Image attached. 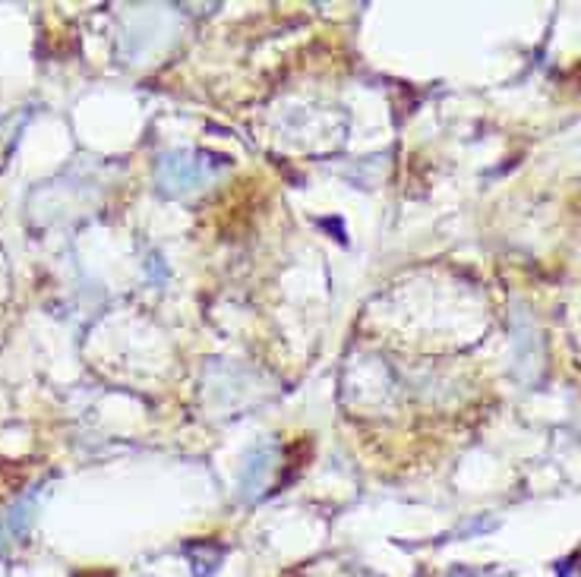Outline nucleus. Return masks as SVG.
Instances as JSON below:
<instances>
[{
  "label": "nucleus",
  "instance_id": "f257e3e1",
  "mask_svg": "<svg viewBox=\"0 0 581 577\" xmlns=\"http://www.w3.org/2000/svg\"><path fill=\"white\" fill-rule=\"evenodd\" d=\"M452 577H493V575H477V571H455Z\"/></svg>",
  "mask_w": 581,
  "mask_h": 577
}]
</instances>
